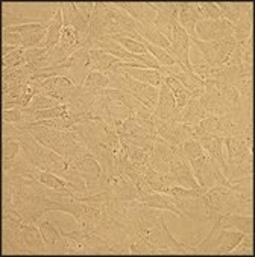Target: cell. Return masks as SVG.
I'll return each mask as SVG.
<instances>
[{"label": "cell", "mask_w": 255, "mask_h": 257, "mask_svg": "<svg viewBox=\"0 0 255 257\" xmlns=\"http://www.w3.org/2000/svg\"><path fill=\"white\" fill-rule=\"evenodd\" d=\"M4 254H47L38 225L4 218Z\"/></svg>", "instance_id": "1"}, {"label": "cell", "mask_w": 255, "mask_h": 257, "mask_svg": "<svg viewBox=\"0 0 255 257\" xmlns=\"http://www.w3.org/2000/svg\"><path fill=\"white\" fill-rule=\"evenodd\" d=\"M243 236L241 231L226 230L214 222L208 236L194 246V254H229Z\"/></svg>", "instance_id": "2"}, {"label": "cell", "mask_w": 255, "mask_h": 257, "mask_svg": "<svg viewBox=\"0 0 255 257\" xmlns=\"http://www.w3.org/2000/svg\"><path fill=\"white\" fill-rule=\"evenodd\" d=\"M147 240L155 248V254H194V246L176 240L169 231L164 219L146 231Z\"/></svg>", "instance_id": "3"}, {"label": "cell", "mask_w": 255, "mask_h": 257, "mask_svg": "<svg viewBox=\"0 0 255 257\" xmlns=\"http://www.w3.org/2000/svg\"><path fill=\"white\" fill-rule=\"evenodd\" d=\"M190 166L193 171V175L199 186L211 189L214 186H223L226 183V177L223 175L219 163L210 157L207 152H203V156L199 159L190 160Z\"/></svg>", "instance_id": "4"}, {"label": "cell", "mask_w": 255, "mask_h": 257, "mask_svg": "<svg viewBox=\"0 0 255 257\" xmlns=\"http://www.w3.org/2000/svg\"><path fill=\"white\" fill-rule=\"evenodd\" d=\"M191 44L196 46V49L203 55V61L208 63L213 69H222L228 55L237 47V41L234 37H228L225 40L219 41H200L197 38H190Z\"/></svg>", "instance_id": "5"}, {"label": "cell", "mask_w": 255, "mask_h": 257, "mask_svg": "<svg viewBox=\"0 0 255 257\" xmlns=\"http://www.w3.org/2000/svg\"><path fill=\"white\" fill-rule=\"evenodd\" d=\"M167 175L175 186L185 187V189H196V190L202 189V186H199V183L196 181V178L193 175V171H191V166L188 165V160L178 151V148L175 149Z\"/></svg>", "instance_id": "6"}, {"label": "cell", "mask_w": 255, "mask_h": 257, "mask_svg": "<svg viewBox=\"0 0 255 257\" xmlns=\"http://www.w3.org/2000/svg\"><path fill=\"white\" fill-rule=\"evenodd\" d=\"M196 31V38L200 41H219V40H225L228 37L234 35V26L225 20V19H219V20H200L196 23L194 26Z\"/></svg>", "instance_id": "7"}, {"label": "cell", "mask_w": 255, "mask_h": 257, "mask_svg": "<svg viewBox=\"0 0 255 257\" xmlns=\"http://www.w3.org/2000/svg\"><path fill=\"white\" fill-rule=\"evenodd\" d=\"M69 61H70V67L66 70L63 76L70 79L76 87H82L88 73L91 72L90 70V49L81 47L69 58Z\"/></svg>", "instance_id": "8"}, {"label": "cell", "mask_w": 255, "mask_h": 257, "mask_svg": "<svg viewBox=\"0 0 255 257\" xmlns=\"http://www.w3.org/2000/svg\"><path fill=\"white\" fill-rule=\"evenodd\" d=\"M207 218H208L210 224L217 222L222 228H226V230H237V231H241L244 234H250L253 230L252 216L210 212V213H207Z\"/></svg>", "instance_id": "9"}, {"label": "cell", "mask_w": 255, "mask_h": 257, "mask_svg": "<svg viewBox=\"0 0 255 257\" xmlns=\"http://www.w3.org/2000/svg\"><path fill=\"white\" fill-rule=\"evenodd\" d=\"M223 145L226 148V156H225V163H226V171L229 168H234L240 165L241 162L247 160L252 157V149L246 146V143L240 139L235 137H225Z\"/></svg>", "instance_id": "10"}, {"label": "cell", "mask_w": 255, "mask_h": 257, "mask_svg": "<svg viewBox=\"0 0 255 257\" xmlns=\"http://www.w3.org/2000/svg\"><path fill=\"white\" fill-rule=\"evenodd\" d=\"M117 8L123 10L128 16H131L137 23L140 25H154L157 19V11L152 8L150 4L143 2H120L116 4Z\"/></svg>", "instance_id": "11"}, {"label": "cell", "mask_w": 255, "mask_h": 257, "mask_svg": "<svg viewBox=\"0 0 255 257\" xmlns=\"http://www.w3.org/2000/svg\"><path fill=\"white\" fill-rule=\"evenodd\" d=\"M4 29L13 28V26H22V25H31V23H38V25H46V20L43 16L40 17H26L19 5L16 4H4V17H2Z\"/></svg>", "instance_id": "12"}, {"label": "cell", "mask_w": 255, "mask_h": 257, "mask_svg": "<svg viewBox=\"0 0 255 257\" xmlns=\"http://www.w3.org/2000/svg\"><path fill=\"white\" fill-rule=\"evenodd\" d=\"M61 11H63L64 28H73V29H76L81 34V37H82V40L85 43L87 35H88V22L78 11L76 4H73V2H63L61 4Z\"/></svg>", "instance_id": "13"}, {"label": "cell", "mask_w": 255, "mask_h": 257, "mask_svg": "<svg viewBox=\"0 0 255 257\" xmlns=\"http://www.w3.org/2000/svg\"><path fill=\"white\" fill-rule=\"evenodd\" d=\"M197 142L200 143L203 151H205L210 157H213L219 163V166L225 175L226 174V163H225V152H223V139L213 136V134H208V133H203Z\"/></svg>", "instance_id": "14"}, {"label": "cell", "mask_w": 255, "mask_h": 257, "mask_svg": "<svg viewBox=\"0 0 255 257\" xmlns=\"http://www.w3.org/2000/svg\"><path fill=\"white\" fill-rule=\"evenodd\" d=\"M160 88V94H158V105L154 111V116L157 119H173L178 116L176 111V100L173 93L170 91V88L161 82Z\"/></svg>", "instance_id": "15"}, {"label": "cell", "mask_w": 255, "mask_h": 257, "mask_svg": "<svg viewBox=\"0 0 255 257\" xmlns=\"http://www.w3.org/2000/svg\"><path fill=\"white\" fill-rule=\"evenodd\" d=\"M140 201L143 204H146L147 207L158 209V210H167V212H172V213H175V215H178L181 218H185L182 215V212L175 205L173 196H170V195L160 193V192H150V193L143 195Z\"/></svg>", "instance_id": "16"}, {"label": "cell", "mask_w": 255, "mask_h": 257, "mask_svg": "<svg viewBox=\"0 0 255 257\" xmlns=\"http://www.w3.org/2000/svg\"><path fill=\"white\" fill-rule=\"evenodd\" d=\"M223 213L252 216V196L229 190L226 202H225Z\"/></svg>", "instance_id": "17"}, {"label": "cell", "mask_w": 255, "mask_h": 257, "mask_svg": "<svg viewBox=\"0 0 255 257\" xmlns=\"http://www.w3.org/2000/svg\"><path fill=\"white\" fill-rule=\"evenodd\" d=\"M199 22L197 19V13H196V7L194 2H181L178 4V23L181 25V28L187 32V35L190 38H196V31L194 26Z\"/></svg>", "instance_id": "18"}, {"label": "cell", "mask_w": 255, "mask_h": 257, "mask_svg": "<svg viewBox=\"0 0 255 257\" xmlns=\"http://www.w3.org/2000/svg\"><path fill=\"white\" fill-rule=\"evenodd\" d=\"M208 117V113L202 108L199 97H193L188 104L182 108V111L173 117L179 123H188V125H197L202 119Z\"/></svg>", "instance_id": "19"}, {"label": "cell", "mask_w": 255, "mask_h": 257, "mask_svg": "<svg viewBox=\"0 0 255 257\" xmlns=\"http://www.w3.org/2000/svg\"><path fill=\"white\" fill-rule=\"evenodd\" d=\"M63 28H64V20H63V11H61V4L58 5L57 11H55V16L54 19L47 23V37L46 40L43 41L41 44V49H54L58 43H60V38H61V32H63Z\"/></svg>", "instance_id": "20"}, {"label": "cell", "mask_w": 255, "mask_h": 257, "mask_svg": "<svg viewBox=\"0 0 255 257\" xmlns=\"http://www.w3.org/2000/svg\"><path fill=\"white\" fill-rule=\"evenodd\" d=\"M122 60L104 52L100 49H91L90 50V70L91 72H110L116 64H119Z\"/></svg>", "instance_id": "21"}, {"label": "cell", "mask_w": 255, "mask_h": 257, "mask_svg": "<svg viewBox=\"0 0 255 257\" xmlns=\"http://www.w3.org/2000/svg\"><path fill=\"white\" fill-rule=\"evenodd\" d=\"M119 69H122L126 75H129L132 79L144 82V84H150L154 87H160L163 82V76L158 70L154 69H134V67H122L119 64H116Z\"/></svg>", "instance_id": "22"}, {"label": "cell", "mask_w": 255, "mask_h": 257, "mask_svg": "<svg viewBox=\"0 0 255 257\" xmlns=\"http://www.w3.org/2000/svg\"><path fill=\"white\" fill-rule=\"evenodd\" d=\"M163 82L170 88V91L173 93L175 96V100H176V111L178 114L182 111V108L188 104V102L193 99V94L173 76H164L163 78Z\"/></svg>", "instance_id": "23"}, {"label": "cell", "mask_w": 255, "mask_h": 257, "mask_svg": "<svg viewBox=\"0 0 255 257\" xmlns=\"http://www.w3.org/2000/svg\"><path fill=\"white\" fill-rule=\"evenodd\" d=\"M252 4L241 13L240 19L237 20V23L234 25V40L237 43L244 41L247 38L252 37Z\"/></svg>", "instance_id": "24"}, {"label": "cell", "mask_w": 255, "mask_h": 257, "mask_svg": "<svg viewBox=\"0 0 255 257\" xmlns=\"http://www.w3.org/2000/svg\"><path fill=\"white\" fill-rule=\"evenodd\" d=\"M217 8L222 13V19L228 20L232 26L237 23V20L240 19L241 13L250 5V4H241V2H219L216 4Z\"/></svg>", "instance_id": "25"}, {"label": "cell", "mask_w": 255, "mask_h": 257, "mask_svg": "<svg viewBox=\"0 0 255 257\" xmlns=\"http://www.w3.org/2000/svg\"><path fill=\"white\" fill-rule=\"evenodd\" d=\"M25 57L28 60V64H31L35 70L50 67L49 63V50L41 49V47H34V49H26L25 50Z\"/></svg>", "instance_id": "26"}, {"label": "cell", "mask_w": 255, "mask_h": 257, "mask_svg": "<svg viewBox=\"0 0 255 257\" xmlns=\"http://www.w3.org/2000/svg\"><path fill=\"white\" fill-rule=\"evenodd\" d=\"M84 88L93 91V93H97V94H102V90H105L110 87V78L107 73H102V72H90L84 85Z\"/></svg>", "instance_id": "27"}, {"label": "cell", "mask_w": 255, "mask_h": 257, "mask_svg": "<svg viewBox=\"0 0 255 257\" xmlns=\"http://www.w3.org/2000/svg\"><path fill=\"white\" fill-rule=\"evenodd\" d=\"M40 231H41V236L46 242V246H52L54 243H57L61 237H63V230L60 227H55L52 222L49 221H44L43 218L37 222Z\"/></svg>", "instance_id": "28"}, {"label": "cell", "mask_w": 255, "mask_h": 257, "mask_svg": "<svg viewBox=\"0 0 255 257\" xmlns=\"http://www.w3.org/2000/svg\"><path fill=\"white\" fill-rule=\"evenodd\" d=\"M29 84L20 85L17 88H13L7 93H4V110H13L16 107H20L23 96L29 91Z\"/></svg>", "instance_id": "29"}, {"label": "cell", "mask_w": 255, "mask_h": 257, "mask_svg": "<svg viewBox=\"0 0 255 257\" xmlns=\"http://www.w3.org/2000/svg\"><path fill=\"white\" fill-rule=\"evenodd\" d=\"M35 180H38L41 184L50 187V189H66L69 187L70 189V183L66 181L64 178L52 174V172H46V171H41L38 169L37 174H35Z\"/></svg>", "instance_id": "30"}, {"label": "cell", "mask_w": 255, "mask_h": 257, "mask_svg": "<svg viewBox=\"0 0 255 257\" xmlns=\"http://www.w3.org/2000/svg\"><path fill=\"white\" fill-rule=\"evenodd\" d=\"M25 50L23 47H19L17 50H14L13 54L4 57V75H8L10 72L23 67L25 64H28V60L25 57Z\"/></svg>", "instance_id": "31"}, {"label": "cell", "mask_w": 255, "mask_h": 257, "mask_svg": "<svg viewBox=\"0 0 255 257\" xmlns=\"http://www.w3.org/2000/svg\"><path fill=\"white\" fill-rule=\"evenodd\" d=\"M194 7H196L199 22L200 20H219V19H222L220 10L213 2H200V4L194 2Z\"/></svg>", "instance_id": "32"}, {"label": "cell", "mask_w": 255, "mask_h": 257, "mask_svg": "<svg viewBox=\"0 0 255 257\" xmlns=\"http://www.w3.org/2000/svg\"><path fill=\"white\" fill-rule=\"evenodd\" d=\"M47 37V28L38 29V31H32V32H26L22 34V47L23 49H34V47H41L43 41Z\"/></svg>", "instance_id": "33"}, {"label": "cell", "mask_w": 255, "mask_h": 257, "mask_svg": "<svg viewBox=\"0 0 255 257\" xmlns=\"http://www.w3.org/2000/svg\"><path fill=\"white\" fill-rule=\"evenodd\" d=\"M178 151L182 154V156L190 162V160H194V159H199L200 156H203V148L200 146L199 142L196 140H185L182 142L179 146H178Z\"/></svg>", "instance_id": "34"}, {"label": "cell", "mask_w": 255, "mask_h": 257, "mask_svg": "<svg viewBox=\"0 0 255 257\" xmlns=\"http://www.w3.org/2000/svg\"><path fill=\"white\" fill-rule=\"evenodd\" d=\"M223 186L226 189L232 190V192L252 196V175H246V177H241V178H237V180H232V181L226 180V183Z\"/></svg>", "instance_id": "35"}, {"label": "cell", "mask_w": 255, "mask_h": 257, "mask_svg": "<svg viewBox=\"0 0 255 257\" xmlns=\"http://www.w3.org/2000/svg\"><path fill=\"white\" fill-rule=\"evenodd\" d=\"M111 38L114 41H117L120 46H123L128 50V52H131V54H135V55H146V54H149L147 50H146V47L141 43H138L137 40H134V38L122 37V35H111Z\"/></svg>", "instance_id": "36"}, {"label": "cell", "mask_w": 255, "mask_h": 257, "mask_svg": "<svg viewBox=\"0 0 255 257\" xmlns=\"http://www.w3.org/2000/svg\"><path fill=\"white\" fill-rule=\"evenodd\" d=\"M4 142L19 140L25 133H28V123H8L4 122Z\"/></svg>", "instance_id": "37"}, {"label": "cell", "mask_w": 255, "mask_h": 257, "mask_svg": "<svg viewBox=\"0 0 255 257\" xmlns=\"http://www.w3.org/2000/svg\"><path fill=\"white\" fill-rule=\"evenodd\" d=\"M252 157L241 162L240 165L234 166V168H229L225 174L226 180L228 181H232V180H237V178H241V177H246V175H252Z\"/></svg>", "instance_id": "38"}, {"label": "cell", "mask_w": 255, "mask_h": 257, "mask_svg": "<svg viewBox=\"0 0 255 257\" xmlns=\"http://www.w3.org/2000/svg\"><path fill=\"white\" fill-rule=\"evenodd\" d=\"M20 142L19 140H8L4 142V166H8L20 156Z\"/></svg>", "instance_id": "39"}, {"label": "cell", "mask_w": 255, "mask_h": 257, "mask_svg": "<svg viewBox=\"0 0 255 257\" xmlns=\"http://www.w3.org/2000/svg\"><path fill=\"white\" fill-rule=\"evenodd\" d=\"M4 122L8 123H29V116L25 113L23 107H16L13 110H4Z\"/></svg>", "instance_id": "40"}, {"label": "cell", "mask_w": 255, "mask_h": 257, "mask_svg": "<svg viewBox=\"0 0 255 257\" xmlns=\"http://www.w3.org/2000/svg\"><path fill=\"white\" fill-rule=\"evenodd\" d=\"M150 5L158 14H163L166 17L178 20V4H172V2L163 4V2H160V4H150Z\"/></svg>", "instance_id": "41"}, {"label": "cell", "mask_w": 255, "mask_h": 257, "mask_svg": "<svg viewBox=\"0 0 255 257\" xmlns=\"http://www.w3.org/2000/svg\"><path fill=\"white\" fill-rule=\"evenodd\" d=\"M252 245H253V237H252V233L250 234H244L241 237V240L235 245V248L229 252V254H235V255H240V254H252Z\"/></svg>", "instance_id": "42"}, {"label": "cell", "mask_w": 255, "mask_h": 257, "mask_svg": "<svg viewBox=\"0 0 255 257\" xmlns=\"http://www.w3.org/2000/svg\"><path fill=\"white\" fill-rule=\"evenodd\" d=\"M237 47L240 49V54H241V61H243V64H250L252 66V47H253V40H252V37L250 38H247V40H244V41H240V43H237Z\"/></svg>", "instance_id": "43"}, {"label": "cell", "mask_w": 255, "mask_h": 257, "mask_svg": "<svg viewBox=\"0 0 255 257\" xmlns=\"http://www.w3.org/2000/svg\"><path fill=\"white\" fill-rule=\"evenodd\" d=\"M191 72L203 81H210L211 73H213V67L205 61H197V63L191 64Z\"/></svg>", "instance_id": "44"}, {"label": "cell", "mask_w": 255, "mask_h": 257, "mask_svg": "<svg viewBox=\"0 0 255 257\" xmlns=\"http://www.w3.org/2000/svg\"><path fill=\"white\" fill-rule=\"evenodd\" d=\"M4 37V46H13V47H22V35L20 34H14V32H2Z\"/></svg>", "instance_id": "45"}, {"label": "cell", "mask_w": 255, "mask_h": 257, "mask_svg": "<svg viewBox=\"0 0 255 257\" xmlns=\"http://www.w3.org/2000/svg\"><path fill=\"white\" fill-rule=\"evenodd\" d=\"M76 8L81 13V16L90 23L91 16H93V10H94V4L93 2H81V4H76Z\"/></svg>", "instance_id": "46"}, {"label": "cell", "mask_w": 255, "mask_h": 257, "mask_svg": "<svg viewBox=\"0 0 255 257\" xmlns=\"http://www.w3.org/2000/svg\"><path fill=\"white\" fill-rule=\"evenodd\" d=\"M17 49H19V47H13V46H4V50H2V52H4V57H7V55L13 54L14 50H17Z\"/></svg>", "instance_id": "47"}]
</instances>
